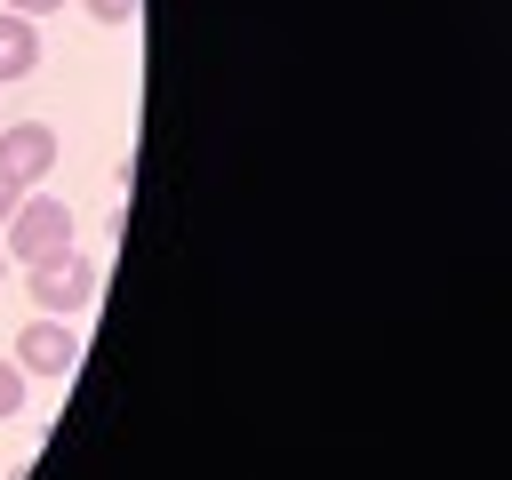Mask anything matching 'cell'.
<instances>
[{
	"label": "cell",
	"mask_w": 512,
	"mask_h": 480,
	"mask_svg": "<svg viewBox=\"0 0 512 480\" xmlns=\"http://www.w3.org/2000/svg\"><path fill=\"white\" fill-rule=\"evenodd\" d=\"M8 256H24V264L72 256V208H64L56 192H24L16 216H8Z\"/></svg>",
	"instance_id": "1"
},
{
	"label": "cell",
	"mask_w": 512,
	"mask_h": 480,
	"mask_svg": "<svg viewBox=\"0 0 512 480\" xmlns=\"http://www.w3.org/2000/svg\"><path fill=\"white\" fill-rule=\"evenodd\" d=\"M96 296V264L88 256H56V264H32V304L48 320H80Z\"/></svg>",
	"instance_id": "2"
},
{
	"label": "cell",
	"mask_w": 512,
	"mask_h": 480,
	"mask_svg": "<svg viewBox=\"0 0 512 480\" xmlns=\"http://www.w3.org/2000/svg\"><path fill=\"white\" fill-rule=\"evenodd\" d=\"M72 360H80V336H72V320H24V336H16V368L24 376H72Z\"/></svg>",
	"instance_id": "3"
},
{
	"label": "cell",
	"mask_w": 512,
	"mask_h": 480,
	"mask_svg": "<svg viewBox=\"0 0 512 480\" xmlns=\"http://www.w3.org/2000/svg\"><path fill=\"white\" fill-rule=\"evenodd\" d=\"M48 168H56V128H48V120H16V128H0V176H8V184L32 192Z\"/></svg>",
	"instance_id": "4"
},
{
	"label": "cell",
	"mask_w": 512,
	"mask_h": 480,
	"mask_svg": "<svg viewBox=\"0 0 512 480\" xmlns=\"http://www.w3.org/2000/svg\"><path fill=\"white\" fill-rule=\"evenodd\" d=\"M32 64H40V32H32V16L0 8V80H24Z\"/></svg>",
	"instance_id": "5"
},
{
	"label": "cell",
	"mask_w": 512,
	"mask_h": 480,
	"mask_svg": "<svg viewBox=\"0 0 512 480\" xmlns=\"http://www.w3.org/2000/svg\"><path fill=\"white\" fill-rule=\"evenodd\" d=\"M16 408H24V368L0 360V416H16Z\"/></svg>",
	"instance_id": "6"
},
{
	"label": "cell",
	"mask_w": 512,
	"mask_h": 480,
	"mask_svg": "<svg viewBox=\"0 0 512 480\" xmlns=\"http://www.w3.org/2000/svg\"><path fill=\"white\" fill-rule=\"evenodd\" d=\"M136 8H144V0H88L96 24H136Z\"/></svg>",
	"instance_id": "7"
},
{
	"label": "cell",
	"mask_w": 512,
	"mask_h": 480,
	"mask_svg": "<svg viewBox=\"0 0 512 480\" xmlns=\"http://www.w3.org/2000/svg\"><path fill=\"white\" fill-rule=\"evenodd\" d=\"M16 200H24V184H8V176H0V224L16 216Z\"/></svg>",
	"instance_id": "8"
},
{
	"label": "cell",
	"mask_w": 512,
	"mask_h": 480,
	"mask_svg": "<svg viewBox=\"0 0 512 480\" xmlns=\"http://www.w3.org/2000/svg\"><path fill=\"white\" fill-rule=\"evenodd\" d=\"M16 16H48V8H64V0H8Z\"/></svg>",
	"instance_id": "9"
},
{
	"label": "cell",
	"mask_w": 512,
	"mask_h": 480,
	"mask_svg": "<svg viewBox=\"0 0 512 480\" xmlns=\"http://www.w3.org/2000/svg\"><path fill=\"white\" fill-rule=\"evenodd\" d=\"M0 272H8V256H0Z\"/></svg>",
	"instance_id": "10"
}]
</instances>
